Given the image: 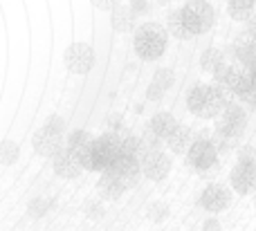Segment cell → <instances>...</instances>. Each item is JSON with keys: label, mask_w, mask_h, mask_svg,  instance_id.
Instances as JSON below:
<instances>
[{"label": "cell", "mask_w": 256, "mask_h": 231, "mask_svg": "<svg viewBox=\"0 0 256 231\" xmlns=\"http://www.w3.org/2000/svg\"><path fill=\"white\" fill-rule=\"evenodd\" d=\"M227 101H230L227 92L214 83L212 85L198 83L186 94V108H189L191 115L200 117V119H216V115L222 110V106Z\"/></svg>", "instance_id": "obj_1"}, {"label": "cell", "mask_w": 256, "mask_h": 231, "mask_svg": "<svg viewBox=\"0 0 256 231\" xmlns=\"http://www.w3.org/2000/svg\"><path fill=\"white\" fill-rule=\"evenodd\" d=\"M132 31H135L132 47H135V54L142 61H158L166 52L168 34L160 22H144Z\"/></svg>", "instance_id": "obj_2"}, {"label": "cell", "mask_w": 256, "mask_h": 231, "mask_svg": "<svg viewBox=\"0 0 256 231\" xmlns=\"http://www.w3.org/2000/svg\"><path fill=\"white\" fill-rule=\"evenodd\" d=\"M180 16H182V20H184V27L189 29L191 36L207 34L214 27V20H216L214 7L209 2H204V0H189V2L180 9Z\"/></svg>", "instance_id": "obj_3"}, {"label": "cell", "mask_w": 256, "mask_h": 231, "mask_svg": "<svg viewBox=\"0 0 256 231\" xmlns=\"http://www.w3.org/2000/svg\"><path fill=\"white\" fill-rule=\"evenodd\" d=\"M218 153L214 148L212 139L209 137H198V139H191L189 148L184 151V160H186V166L198 173H209V171L216 169L218 164Z\"/></svg>", "instance_id": "obj_4"}, {"label": "cell", "mask_w": 256, "mask_h": 231, "mask_svg": "<svg viewBox=\"0 0 256 231\" xmlns=\"http://www.w3.org/2000/svg\"><path fill=\"white\" fill-rule=\"evenodd\" d=\"M245 128H248V112L243 110L240 103L227 101L222 106V110L216 115V133L225 135L230 139H236L243 135Z\"/></svg>", "instance_id": "obj_5"}, {"label": "cell", "mask_w": 256, "mask_h": 231, "mask_svg": "<svg viewBox=\"0 0 256 231\" xmlns=\"http://www.w3.org/2000/svg\"><path fill=\"white\" fill-rule=\"evenodd\" d=\"M63 65L70 74L84 76L94 67V49L88 43H72L63 54Z\"/></svg>", "instance_id": "obj_6"}, {"label": "cell", "mask_w": 256, "mask_h": 231, "mask_svg": "<svg viewBox=\"0 0 256 231\" xmlns=\"http://www.w3.org/2000/svg\"><path fill=\"white\" fill-rule=\"evenodd\" d=\"M140 169H142V178H148L153 182H162L171 171V157L160 148H150L144 151L140 157Z\"/></svg>", "instance_id": "obj_7"}, {"label": "cell", "mask_w": 256, "mask_h": 231, "mask_svg": "<svg viewBox=\"0 0 256 231\" xmlns=\"http://www.w3.org/2000/svg\"><path fill=\"white\" fill-rule=\"evenodd\" d=\"M230 189L240 196L256 191V160H238L230 173Z\"/></svg>", "instance_id": "obj_8"}, {"label": "cell", "mask_w": 256, "mask_h": 231, "mask_svg": "<svg viewBox=\"0 0 256 231\" xmlns=\"http://www.w3.org/2000/svg\"><path fill=\"white\" fill-rule=\"evenodd\" d=\"M108 173H112L122 184L124 189H135L142 180V169H140V160L137 157H126V155H117L112 160V164L108 166Z\"/></svg>", "instance_id": "obj_9"}, {"label": "cell", "mask_w": 256, "mask_h": 231, "mask_svg": "<svg viewBox=\"0 0 256 231\" xmlns=\"http://www.w3.org/2000/svg\"><path fill=\"white\" fill-rule=\"evenodd\" d=\"M52 169L54 173L58 175V178L63 180H74L81 175V162H79V155H76L74 151H70L68 146H61L56 153H54L52 157Z\"/></svg>", "instance_id": "obj_10"}, {"label": "cell", "mask_w": 256, "mask_h": 231, "mask_svg": "<svg viewBox=\"0 0 256 231\" xmlns=\"http://www.w3.org/2000/svg\"><path fill=\"white\" fill-rule=\"evenodd\" d=\"M232 205V189L225 184H209L200 193V207L209 214H220Z\"/></svg>", "instance_id": "obj_11"}, {"label": "cell", "mask_w": 256, "mask_h": 231, "mask_svg": "<svg viewBox=\"0 0 256 231\" xmlns=\"http://www.w3.org/2000/svg\"><path fill=\"white\" fill-rule=\"evenodd\" d=\"M32 146H34L36 155L40 157H52L58 148L63 146V133L61 130H54V128H48V126H40L38 130L34 133L32 137Z\"/></svg>", "instance_id": "obj_12"}, {"label": "cell", "mask_w": 256, "mask_h": 231, "mask_svg": "<svg viewBox=\"0 0 256 231\" xmlns=\"http://www.w3.org/2000/svg\"><path fill=\"white\" fill-rule=\"evenodd\" d=\"M110 25L115 31H120V34H130L132 29H135V22H137V13L130 9V4H115V7L110 9Z\"/></svg>", "instance_id": "obj_13"}, {"label": "cell", "mask_w": 256, "mask_h": 231, "mask_svg": "<svg viewBox=\"0 0 256 231\" xmlns=\"http://www.w3.org/2000/svg\"><path fill=\"white\" fill-rule=\"evenodd\" d=\"M124 191H126L124 184L115 175L108 173V171H102V178L97 182V193L102 200H117V198L124 196Z\"/></svg>", "instance_id": "obj_14"}, {"label": "cell", "mask_w": 256, "mask_h": 231, "mask_svg": "<svg viewBox=\"0 0 256 231\" xmlns=\"http://www.w3.org/2000/svg\"><path fill=\"white\" fill-rule=\"evenodd\" d=\"M176 126H178V121H176V117H173L171 112H158V115H153L148 119L146 130H148V133H153L155 137L164 142V139L168 137V133H171Z\"/></svg>", "instance_id": "obj_15"}, {"label": "cell", "mask_w": 256, "mask_h": 231, "mask_svg": "<svg viewBox=\"0 0 256 231\" xmlns=\"http://www.w3.org/2000/svg\"><path fill=\"white\" fill-rule=\"evenodd\" d=\"M240 74H243V70H238V67H234V65H222L220 70H216L214 72V85H218L220 90H225L227 94H234V90H236V85H238V81H240Z\"/></svg>", "instance_id": "obj_16"}, {"label": "cell", "mask_w": 256, "mask_h": 231, "mask_svg": "<svg viewBox=\"0 0 256 231\" xmlns=\"http://www.w3.org/2000/svg\"><path fill=\"white\" fill-rule=\"evenodd\" d=\"M191 130H189V126H180L178 124L176 128L168 133V137L164 139V144H166V148L171 153H176V155H184V151L189 148V144H191Z\"/></svg>", "instance_id": "obj_17"}, {"label": "cell", "mask_w": 256, "mask_h": 231, "mask_svg": "<svg viewBox=\"0 0 256 231\" xmlns=\"http://www.w3.org/2000/svg\"><path fill=\"white\" fill-rule=\"evenodd\" d=\"M225 52L218 47H209L202 52V56H200V67H202L204 72H209V74H214L216 70H220L222 65H225Z\"/></svg>", "instance_id": "obj_18"}, {"label": "cell", "mask_w": 256, "mask_h": 231, "mask_svg": "<svg viewBox=\"0 0 256 231\" xmlns=\"http://www.w3.org/2000/svg\"><path fill=\"white\" fill-rule=\"evenodd\" d=\"M254 7H256V0H227V13L238 22L248 20L254 13Z\"/></svg>", "instance_id": "obj_19"}, {"label": "cell", "mask_w": 256, "mask_h": 231, "mask_svg": "<svg viewBox=\"0 0 256 231\" xmlns=\"http://www.w3.org/2000/svg\"><path fill=\"white\" fill-rule=\"evenodd\" d=\"M234 94L238 97V101L243 103V106H256V88L252 81H250L245 70H243V74H240V81H238V85H236Z\"/></svg>", "instance_id": "obj_20"}, {"label": "cell", "mask_w": 256, "mask_h": 231, "mask_svg": "<svg viewBox=\"0 0 256 231\" xmlns=\"http://www.w3.org/2000/svg\"><path fill=\"white\" fill-rule=\"evenodd\" d=\"M166 34L168 36H173V38H178V40H186V38H191V34H189V29L184 27V20H182V16H180V9H176V11H171L168 13V18H166Z\"/></svg>", "instance_id": "obj_21"}, {"label": "cell", "mask_w": 256, "mask_h": 231, "mask_svg": "<svg viewBox=\"0 0 256 231\" xmlns=\"http://www.w3.org/2000/svg\"><path fill=\"white\" fill-rule=\"evenodd\" d=\"M18 155H20V148H18L16 142H12V139L0 142V164H4V166L16 164Z\"/></svg>", "instance_id": "obj_22"}, {"label": "cell", "mask_w": 256, "mask_h": 231, "mask_svg": "<svg viewBox=\"0 0 256 231\" xmlns=\"http://www.w3.org/2000/svg\"><path fill=\"white\" fill-rule=\"evenodd\" d=\"M92 139V135L88 133V130H74V133H70V137H68V142H66V146L70 148V151H74V153H79L81 148L86 146V144Z\"/></svg>", "instance_id": "obj_23"}, {"label": "cell", "mask_w": 256, "mask_h": 231, "mask_svg": "<svg viewBox=\"0 0 256 231\" xmlns=\"http://www.w3.org/2000/svg\"><path fill=\"white\" fill-rule=\"evenodd\" d=\"M173 81H176V79H173V72L166 70V67H160V70L155 72V76H153V83L158 85V88H162L164 92H166V90L173 85Z\"/></svg>", "instance_id": "obj_24"}, {"label": "cell", "mask_w": 256, "mask_h": 231, "mask_svg": "<svg viewBox=\"0 0 256 231\" xmlns=\"http://www.w3.org/2000/svg\"><path fill=\"white\" fill-rule=\"evenodd\" d=\"M209 139H212V144H214V148H216L218 155H225V153H230V144H232L230 137H225V135H220V133H216V130H214V135Z\"/></svg>", "instance_id": "obj_25"}, {"label": "cell", "mask_w": 256, "mask_h": 231, "mask_svg": "<svg viewBox=\"0 0 256 231\" xmlns=\"http://www.w3.org/2000/svg\"><path fill=\"white\" fill-rule=\"evenodd\" d=\"M48 207H50V202L45 200V198H36V200L30 205V216L32 218H40V216L48 211Z\"/></svg>", "instance_id": "obj_26"}, {"label": "cell", "mask_w": 256, "mask_h": 231, "mask_svg": "<svg viewBox=\"0 0 256 231\" xmlns=\"http://www.w3.org/2000/svg\"><path fill=\"white\" fill-rule=\"evenodd\" d=\"M45 126H48V128H54V130H61V133H66V128H68L66 119H61V117H56V115L48 117V119H45Z\"/></svg>", "instance_id": "obj_27"}, {"label": "cell", "mask_w": 256, "mask_h": 231, "mask_svg": "<svg viewBox=\"0 0 256 231\" xmlns=\"http://www.w3.org/2000/svg\"><path fill=\"white\" fill-rule=\"evenodd\" d=\"M90 2L94 4V7L99 9V11H110L115 4H120L122 0H90Z\"/></svg>", "instance_id": "obj_28"}, {"label": "cell", "mask_w": 256, "mask_h": 231, "mask_svg": "<svg viewBox=\"0 0 256 231\" xmlns=\"http://www.w3.org/2000/svg\"><path fill=\"white\" fill-rule=\"evenodd\" d=\"M130 9L137 16H142V13L148 11V0H130Z\"/></svg>", "instance_id": "obj_29"}, {"label": "cell", "mask_w": 256, "mask_h": 231, "mask_svg": "<svg viewBox=\"0 0 256 231\" xmlns=\"http://www.w3.org/2000/svg\"><path fill=\"white\" fill-rule=\"evenodd\" d=\"M146 97H148L150 101H160V99L164 97V90L158 88L155 83H150V85H148V92H146Z\"/></svg>", "instance_id": "obj_30"}, {"label": "cell", "mask_w": 256, "mask_h": 231, "mask_svg": "<svg viewBox=\"0 0 256 231\" xmlns=\"http://www.w3.org/2000/svg\"><path fill=\"white\" fill-rule=\"evenodd\" d=\"M238 160H256V151L250 146V144H245V146L238 151Z\"/></svg>", "instance_id": "obj_31"}, {"label": "cell", "mask_w": 256, "mask_h": 231, "mask_svg": "<svg viewBox=\"0 0 256 231\" xmlns=\"http://www.w3.org/2000/svg\"><path fill=\"white\" fill-rule=\"evenodd\" d=\"M245 31H248L250 36H252V38L256 40V11L252 13V16L248 18V20H245Z\"/></svg>", "instance_id": "obj_32"}, {"label": "cell", "mask_w": 256, "mask_h": 231, "mask_svg": "<svg viewBox=\"0 0 256 231\" xmlns=\"http://www.w3.org/2000/svg\"><path fill=\"white\" fill-rule=\"evenodd\" d=\"M202 227H204V229H220V225H218L216 220H207V223H204Z\"/></svg>", "instance_id": "obj_33"}, {"label": "cell", "mask_w": 256, "mask_h": 231, "mask_svg": "<svg viewBox=\"0 0 256 231\" xmlns=\"http://www.w3.org/2000/svg\"><path fill=\"white\" fill-rule=\"evenodd\" d=\"M254 209H256V191H254Z\"/></svg>", "instance_id": "obj_34"}]
</instances>
